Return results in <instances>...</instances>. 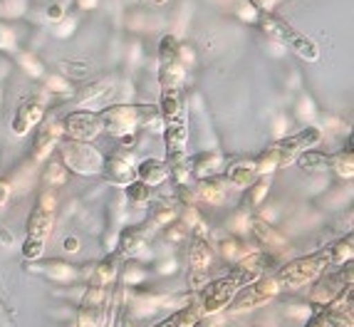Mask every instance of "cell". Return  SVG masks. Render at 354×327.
Instances as JSON below:
<instances>
[{
    "instance_id": "6da1fadb",
    "label": "cell",
    "mask_w": 354,
    "mask_h": 327,
    "mask_svg": "<svg viewBox=\"0 0 354 327\" xmlns=\"http://www.w3.org/2000/svg\"><path fill=\"white\" fill-rule=\"evenodd\" d=\"M102 131L122 139L136 134L139 127H151L153 131H161V114L156 104H112L100 112Z\"/></svg>"
},
{
    "instance_id": "7a4b0ae2",
    "label": "cell",
    "mask_w": 354,
    "mask_h": 327,
    "mask_svg": "<svg viewBox=\"0 0 354 327\" xmlns=\"http://www.w3.org/2000/svg\"><path fill=\"white\" fill-rule=\"evenodd\" d=\"M25 228H28V238L23 243V258L25 263H35L45 256V243H48L50 231H53V196H48V191L32 206Z\"/></svg>"
},
{
    "instance_id": "3957f363",
    "label": "cell",
    "mask_w": 354,
    "mask_h": 327,
    "mask_svg": "<svg viewBox=\"0 0 354 327\" xmlns=\"http://www.w3.org/2000/svg\"><path fill=\"white\" fill-rule=\"evenodd\" d=\"M253 280L248 278L245 273L241 270H230L228 275L223 278H216V280H208L206 286L198 290V305H201V312L203 315H216L221 310H225L230 305V300L236 297V292L241 290L243 286H248Z\"/></svg>"
},
{
    "instance_id": "277c9868",
    "label": "cell",
    "mask_w": 354,
    "mask_h": 327,
    "mask_svg": "<svg viewBox=\"0 0 354 327\" xmlns=\"http://www.w3.org/2000/svg\"><path fill=\"white\" fill-rule=\"evenodd\" d=\"M332 270L330 256H327V248L319 250V253H313V256L305 258H295V261L285 263L280 268V283L283 288H290V290H297V288L313 286L315 280L319 278L322 273Z\"/></svg>"
},
{
    "instance_id": "5b68a950",
    "label": "cell",
    "mask_w": 354,
    "mask_h": 327,
    "mask_svg": "<svg viewBox=\"0 0 354 327\" xmlns=\"http://www.w3.org/2000/svg\"><path fill=\"white\" fill-rule=\"evenodd\" d=\"M59 161L62 167L70 169L77 176H97L102 174V164H104V156L100 154V149H95L87 142H75V139H59L57 144Z\"/></svg>"
},
{
    "instance_id": "8992f818",
    "label": "cell",
    "mask_w": 354,
    "mask_h": 327,
    "mask_svg": "<svg viewBox=\"0 0 354 327\" xmlns=\"http://www.w3.org/2000/svg\"><path fill=\"white\" fill-rule=\"evenodd\" d=\"M280 290H283V283H280L278 275L266 273L260 275L258 280H253V283H248V286H243L236 292V297L230 300L228 310L233 315H241V312H248V310L263 308V305L270 303L272 297H278Z\"/></svg>"
},
{
    "instance_id": "52a82bcc",
    "label": "cell",
    "mask_w": 354,
    "mask_h": 327,
    "mask_svg": "<svg viewBox=\"0 0 354 327\" xmlns=\"http://www.w3.org/2000/svg\"><path fill=\"white\" fill-rule=\"evenodd\" d=\"M347 286H352V265L349 263L344 270H335V273L327 270V273H322L315 280L313 290H310V303L315 308H327Z\"/></svg>"
},
{
    "instance_id": "ba28073f",
    "label": "cell",
    "mask_w": 354,
    "mask_h": 327,
    "mask_svg": "<svg viewBox=\"0 0 354 327\" xmlns=\"http://www.w3.org/2000/svg\"><path fill=\"white\" fill-rule=\"evenodd\" d=\"M62 134L65 139H75V142H87L92 144L102 134V119L95 112H72L62 122Z\"/></svg>"
},
{
    "instance_id": "9c48e42d",
    "label": "cell",
    "mask_w": 354,
    "mask_h": 327,
    "mask_svg": "<svg viewBox=\"0 0 354 327\" xmlns=\"http://www.w3.org/2000/svg\"><path fill=\"white\" fill-rule=\"evenodd\" d=\"M319 139H322V131H319L317 127H307L300 134H292V137H285V139H280V142H275L272 147L278 149L280 167L292 164L302 151H307V149H313L315 144H319Z\"/></svg>"
},
{
    "instance_id": "30bf717a",
    "label": "cell",
    "mask_w": 354,
    "mask_h": 327,
    "mask_svg": "<svg viewBox=\"0 0 354 327\" xmlns=\"http://www.w3.org/2000/svg\"><path fill=\"white\" fill-rule=\"evenodd\" d=\"M102 174L106 181H112L114 186H129L131 181H136L134 174V156L127 151H114L112 156H106L102 164Z\"/></svg>"
},
{
    "instance_id": "8fae6325",
    "label": "cell",
    "mask_w": 354,
    "mask_h": 327,
    "mask_svg": "<svg viewBox=\"0 0 354 327\" xmlns=\"http://www.w3.org/2000/svg\"><path fill=\"white\" fill-rule=\"evenodd\" d=\"M42 119H45V107H42V102L37 100H30L25 104H20V109L15 112L12 117V134L15 137H25L28 131H32L35 127L42 124Z\"/></svg>"
},
{
    "instance_id": "7c38bea8",
    "label": "cell",
    "mask_w": 354,
    "mask_h": 327,
    "mask_svg": "<svg viewBox=\"0 0 354 327\" xmlns=\"http://www.w3.org/2000/svg\"><path fill=\"white\" fill-rule=\"evenodd\" d=\"M62 137H65V134H62V124H57V122L40 124V129H37V134H35V142H32V159L35 161L48 159L55 149H57Z\"/></svg>"
},
{
    "instance_id": "4fadbf2b",
    "label": "cell",
    "mask_w": 354,
    "mask_h": 327,
    "mask_svg": "<svg viewBox=\"0 0 354 327\" xmlns=\"http://www.w3.org/2000/svg\"><path fill=\"white\" fill-rule=\"evenodd\" d=\"M223 167H225V156L221 154V151H201V154H196L189 164V169L194 171V176L198 178V181H203V178H216L223 171Z\"/></svg>"
},
{
    "instance_id": "5bb4252c",
    "label": "cell",
    "mask_w": 354,
    "mask_h": 327,
    "mask_svg": "<svg viewBox=\"0 0 354 327\" xmlns=\"http://www.w3.org/2000/svg\"><path fill=\"white\" fill-rule=\"evenodd\" d=\"M255 23H258V28L263 30V32H266L268 37H272V40H280V42H288L290 37H292L297 32V30L292 28V25H290L288 20L280 18V15H275V12H270V10L258 12Z\"/></svg>"
},
{
    "instance_id": "9a60e30c",
    "label": "cell",
    "mask_w": 354,
    "mask_h": 327,
    "mask_svg": "<svg viewBox=\"0 0 354 327\" xmlns=\"http://www.w3.org/2000/svg\"><path fill=\"white\" fill-rule=\"evenodd\" d=\"M134 174H136V181H142L149 189H153V186L164 184L171 171H169V164L164 159H144L134 167Z\"/></svg>"
},
{
    "instance_id": "2e32d148",
    "label": "cell",
    "mask_w": 354,
    "mask_h": 327,
    "mask_svg": "<svg viewBox=\"0 0 354 327\" xmlns=\"http://www.w3.org/2000/svg\"><path fill=\"white\" fill-rule=\"evenodd\" d=\"M191 194H194V203L221 206L225 201V184L221 178H203V181H198L196 189H191Z\"/></svg>"
},
{
    "instance_id": "e0dca14e",
    "label": "cell",
    "mask_w": 354,
    "mask_h": 327,
    "mask_svg": "<svg viewBox=\"0 0 354 327\" xmlns=\"http://www.w3.org/2000/svg\"><path fill=\"white\" fill-rule=\"evenodd\" d=\"M201 320H203L201 305H198L196 297H191V303L178 308L174 315H169L166 320H161L159 325H153V327H194L196 322H201Z\"/></svg>"
},
{
    "instance_id": "ac0fdd59",
    "label": "cell",
    "mask_w": 354,
    "mask_h": 327,
    "mask_svg": "<svg viewBox=\"0 0 354 327\" xmlns=\"http://www.w3.org/2000/svg\"><path fill=\"white\" fill-rule=\"evenodd\" d=\"M147 248V233L142 228H124L119 236V258H136Z\"/></svg>"
},
{
    "instance_id": "d6986e66",
    "label": "cell",
    "mask_w": 354,
    "mask_h": 327,
    "mask_svg": "<svg viewBox=\"0 0 354 327\" xmlns=\"http://www.w3.org/2000/svg\"><path fill=\"white\" fill-rule=\"evenodd\" d=\"M109 95H114V77L87 84V89L80 95V104L82 107H102Z\"/></svg>"
},
{
    "instance_id": "ffe728a7",
    "label": "cell",
    "mask_w": 354,
    "mask_h": 327,
    "mask_svg": "<svg viewBox=\"0 0 354 327\" xmlns=\"http://www.w3.org/2000/svg\"><path fill=\"white\" fill-rule=\"evenodd\" d=\"M228 176V184L236 186V189H248L250 184L258 181V174H255V167H253V159H245V161H236L233 167H228L225 171Z\"/></svg>"
},
{
    "instance_id": "44dd1931",
    "label": "cell",
    "mask_w": 354,
    "mask_h": 327,
    "mask_svg": "<svg viewBox=\"0 0 354 327\" xmlns=\"http://www.w3.org/2000/svg\"><path fill=\"white\" fill-rule=\"evenodd\" d=\"M250 231H253V236L258 238V243L266 245V250H272V253H275L278 248H285V238L280 236L272 226H268L266 221L255 218L253 223H250Z\"/></svg>"
},
{
    "instance_id": "7402d4cb",
    "label": "cell",
    "mask_w": 354,
    "mask_h": 327,
    "mask_svg": "<svg viewBox=\"0 0 354 327\" xmlns=\"http://www.w3.org/2000/svg\"><path fill=\"white\" fill-rule=\"evenodd\" d=\"M288 45L292 48V53H295L297 57L307 59V62H317L319 59V45L310 35H305V32H295V35L288 40Z\"/></svg>"
},
{
    "instance_id": "603a6c76",
    "label": "cell",
    "mask_w": 354,
    "mask_h": 327,
    "mask_svg": "<svg viewBox=\"0 0 354 327\" xmlns=\"http://www.w3.org/2000/svg\"><path fill=\"white\" fill-rule=\"evenodd\" d=\"M117 265H119V256H106L104 261H100L92 270V286H100V288H106L109 283L114 280L117 275Z\"/></svg>"
},
{
    "instance_id": "cb8c5ba5",
    "label": "cell",
    "mask_w": 354,
    "mask_h": 327,
    "mask_svg": "<svg viewBox=\"0 0 354 327\" xmlns=\"http://www.w3.org/2000/svg\"><path fill=\"white\" fill-rule=\"evenodd\" d=\"M253 167H255V174L258 176H270L272 171H278L280 169V154L275 147H268L263 149L258 156L253 159Z\"/></svg>"
},
{
    "instance_id": "d4e9b609",
    "label": "cell",
    "mask_w": 354,
    "mask_h": 327,
    "mask_svg": "<svg viewBox=\"0 0 354 327\" xmlns=\"http://www.w3.org/2000/svg\"><path fill=\"white\" fill-rule=\"evenodd\" d=\"M352 245H354V236L349 233V236L339 238L337 243H332L330 248H327V256H330L332 268L344 265V263L352 261Z\"/></svg>"
},
{
    "instance_id": "484cf974",
    "label": "cell",
    "mask_w": 354,
    "mask_h": 327,
    "mask_svg": "<svg viewBox=\"0 0 354 327\" xmlns=\"http://www.w3.org/2000/svg\"><path fill=\"white\" fill-rule=\"evenodd\" d=\"M218 250H221V256L228 258V261H233V263H238L241 258H245L250 253V250L245 248V243H243L241 238H236V236H223V238H221Z\"/></svg>"
},
{
    "instance_id": "4316f807",
    "label": "cell",
    "mask_w": 354,
    "mask_h": 327,
    "mask_svg": "<svg viewBox=\"0 0 354 327\" xmlns=\"http://www.w3.org/2000/svg\"><path fill=\"white\" fill-rule=\"evenodd\" d=\"M332 167V171L337 174L339 178H352L354 176V154L352 151H339V154L330 156V161H327Z\"/></svg>"
},
{
    "instance_id": "83f0119b",
    "label": "cell",
    "mask_w": 354,
    "mask_h": 327,
    "mask_svg": "<svg viewBox=\"0 0 354 327\" xmlns=\"http://www.w3.org/2000/svg\"><path fill=\"white\" fill-rule=\"evenodd\" d=\"M32 270L45 273L48 278H55V280H70L72 273H75V268L67 265L65 261H48L45 265H32Z\"/></svg>"
},
{
    "instance_id": "f1b7e54d",
    "label": "cell",
    "mask_w": 354,
    "mask_h": 327,
    "mask_svg": "<svg viewBox=\"0 0 354 327\" xmlns=\"http://www.w3.org/2000/svg\"><path fill=\"white\" fill-rule=\"evenodd\" d=\"M297 167L302 169V171H317V169H325L327 161H330V156L327 154H319V151H313V149H307V151H302L300 156H297Z\"/></svg>"
},
{
    "instance_id": "f546056e",
    "label": "cell",
    "mask_w": 354,
    "mask_h": 327,
    "mask_svg": "<svg viewBox=\"0 0 354 327\" xmlns=\"http://www.w3.org/2000/svg\"><path fill=\"white\" fill-rule=\"evenodd\" d=\"M248 189H250V191L245 194V196H248V206H258V203L268 196L270 181H268V176H260L258 181H255V184H250V186H248Z\"/></svg>"
},
{
    "instance_id": "4dcf8cb0",
    "label": "cell",
    "mask_w": 354,
    "mask_h": 327,
    "mask_svg": "<svg viewBox=\"0 0 354 327\" xmlns=\"http://www.w3.org/2000/svg\"><path fill=\"white\" fill-rule=\"evenodd\" d=\"M124 189H127V198H129L131 203H147L149 198H151V189H149L147 184H142V181H131Z\"/></svg>"
},
{
    "instance_id": "1f68e13d",
    "label": "cell",
    "mask_w": 354,
    "mask_h": 327,
    "mask_svg": "<svg viewBox=\"0 0 354 327\" xmlns=\"http://www.w3.org/2000/svg\"><path fill=\"white\" fill-rule=\"evenodd\" d=\"M178 211L174 206H156L151 214V226L156 228H164L166 223H171V221H176Z\"/></svg>"
},
{
    "instance_id": "d6a6232c",
    "label": "cell",
    "mask_w": 354,
    "mask_h": 327,
    "mask_svg": "<svg viewBox=\"0 0 354 327\" xmlns=\"http://www.w3.org/2000/svg\"><path fill=\"white\" fill-rule=\"evenodd\" d=\"M65 178H67V171L62 164H50V169L45 171V184H48V189H55V186H62L65 184Z\"/></svg>"
},
{
    "instance_id": "836d02e7",
    "label": "cell",
    "mask_w": 354,
    "mask_h": 327,
    "mask_svg": "<svg viewBox=\"0 0 354 327\" xmlns=\"http://www.w3.org/2000/svg\"><path fill=\"white\" fill-rule=\"evenodd\" d=\"M59 70H62V77H84L89 75V65L87 62H75V59H67V62H59Z\"/></svg>"
},
{
    "instance_id": "e575fe53",
    "label": "cell",
    "mask_w": 354,
    "mask_h": 327,
    "mask_svg": "<svg viewBox=\"0 0 354 327\" xmlns=\"http://www.w3.org/2000/svg\"><path fill=\"white\" fill-rule=\"evenodd\" d=\"M20 65L25 67V70L30 72V75H32V77H40L42 72H45V67H42V62L40 59L35 57V55H20Z\"/></svg>"
},
{
    "instance_id": "d590c367",
    "label": "cell",
    "mask_w": 354,
    "mask_h": 327,
    "mask_svg": "<svg viewBox=\"0 0 354 327\" xmlns=\"http://www.w3.org/2000/svg\"><path fill=\"white\" fill-rule=\"evenodd\" d=\"M45 84H48L53 92H57V95H70V82H67L62 75H50V77L45 80Z\"/></svg>"
},
{
    "instance_id": "8d00e7d4",
    "label": "cell",
    "mask_w": 354,
    "mask_h": 327,
    "mask_svg": "<svg viewBox=\"0 0 354 327\" xmlns=\"http://www.w3.org/2000/svg\"><path fill=\"white\" fill-rule=\"evenodd\" d=\"M305 327H330V322H327L325 312H322V308L315 310V315L310 317V322H307Z\"/></svg>"
},
{
    "instance_id": "74e56055",
    "label": "cell",
    "mask_w": 354,
    "mask_h": 327,
    "mask_svg": "<svg viewBox=\"0 0 354 327\" xmlns=\"http://www.w3.org/2000/svg\"><path fill=\"white\" fill-rule=\"evenodd\" d=\"M0 48H15V37H12L10 30H3L0 28Z\"/></svg>"
},
{
    "instance_id": "f35d334b",
    "label": "cell",
    "mask_w": 354,
    "mask_h": 327,
    "mask_svg": "<svg viewBox=\"0 0 354 327\" xmlns=\"http://www.w3.org/2000/svg\"><path fill=\"white\" fill-rule=\"evenodd\" d=\"M62 18H65V8H62V6H53L48 10V20H50V23H59Z\"/></svg>"
},
{
    "instance_id": "ab89813d",
    "label": "cell",
    "mask_w": 354,
    "mask_h": 327,
    "mask_svg": "<svg viewBox=\"0 0 354 327\" xmlns=\"http://www.w3.org/2000/svg\"><path fill=\"white\" fill-rule=\"evenodd\" d=\"M0 243L8 245V248H10V245H15V236H12V233L8 231L3 223H0Z\"/></svg>"
},
{
    "instance_id": "60d3db41",
    "label": "cell",
    "mask_w": 354,
    "mask_h": 327,
    "mask_svg": "<svg viewBox=\"0 0 354 327\" xmlns=\"http://www.w3.org/2000/svg\"><path fill=\"white\" fill-rule=\"evenodd\" d=\"M8 198H10V184H8V181H3V178H0V206H6Z\"/></svg>"
},
{
    "instance_id": "b9f144b4",
    "label": "cell",
    "mask_w": 354,
    "mask_h": 327,
    "mask_svg": "<svg viewBox=\"0 0 354 327\" xmlns=\"http://www.w3.org/2000/svg\"><path fill=\"white\" fill-rule=\"evenodd\" d=\"M270 3H272V0H250V6H253L258 12H266L268 8H270Z\"/></svg>"
},
{
    "instance_id": "7bdbcfd3",
    "label": "cell",
    "mask_w": 354,
    "mask_h": 327,
    "mask_svg": "<svg viewBox=\"0 0 354 327\" xmlns=\"http://www.w3.org/2000/svg\"><path fill=\"white\" fill-rule=\"evenodd\" d=\"M77 245H80V243H77V238H65V248L70 250V253H75Z\"/></svg>"
},
{
    "instance_id": "ee69618b",
    "label": "cell",
    "mask_w": 354,
    "mask_h": 327,
    "mask_svg": "<svg viewBox=\"0 0 354 327\" xmlns=\"http://www.w3.org/2000/svg\"><path fill=\"white\" fill-rule=\"evenodd\" d=\"M95 3H97V0H80V6H82V8H92Z\"/></svg>"
},
{
    "instance_id": "f6af8a7d",
    "label": "cell",
    "mask_w": 354,
    "mask_h": 327,
    "mask_svg": "<svg viewBox=\"0 0 354 327\" xmlns=\"http://www.w3.org/2000/svg\"><path fill=\"white\" fill-rule=\"evenodd\" d=\"M194 327H211V325H206V322H203V320H201V322H196V325H194Z\"/></svg>"
},
{
    "instance_id": "bcb514c9",
    "label": "cell",
    "mask_w": 354,
    "mask_h": 327,
    "mask_svg": "<svg viewBox=\"0 0 354 327\" xmlns=\"http://www.w3.org/2000/svg\"><path fill=\"white\" fill-rule=\"evenodd\" d=\"M151 3H156V6H164L166 0H151Z\"/></svg>"
}]
</instances>
